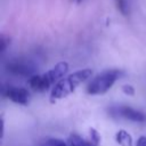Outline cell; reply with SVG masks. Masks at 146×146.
Wrapping results in <instances>:
<instances>
[{
    "label": "cell",
    "mask_w": 146,
    "mask_h": 146,
    "mask_svg": "<svg viewBox=\"0 0 146 146\" xmlns=\"http://www.w3.org/2000/svg\"><path fill=\"white\" fill-rule=\"evenodd\" d=\"M91 74L92 71L90 68H84L72 73L66 78H63L55 84L51 91V102H56L72 94L81 83L88 80L91 76Z\"/></svg>",
    "instance_id": "cell-1"
},
{
    "label": "cell",
    "mask_w": 146,
    "mask_h": 146,
    "mask_svg": "<svg viewBox=\"0 0 146 146\" xmlns=\"http://www.w3.org/2000/svg\"><path fill=\"white\" fill-rule=\"evenodd\" d=\"M67 71L68 64L66 62H59L46 73L31 76L27 82L34 91H44L49 89V87H51L54 83L60 81L62 78L67 73Z\"/></svg>",
    "instance_id": "cell-2"
},
{
    "label": "cell",
    "mask_w": 146,
    "mask_h": 146,
    "mask_svg": "<svg viewBox=\"0 0 146 146\" xmlns=\"http://www.w3.org/2000/svg\"><path fill=\"white\" fill-rule=\"evenodd\" d=\"M122 74L123 72L120 70H107L99 73L88 84L87 92L89 95H103L107 92Z\"/></svg>",
    "instance_id": "cell-3"
},
{
    "label": "cell",
    "mask_w": 146,
    "mask_h": 146,
    "mask_svg": "<svg viewBox=\"0 0 146 146\" xmlns=\"http://www.w3.org/2000/svg\"><path fill=\"white\" fill-rule=\"evenodd\" d=\"M6 68L9 73L19 76H33L35 72V65L27 59L13 58L6 64Z\"/></svg>",
    "instance_id": "cell-4"
},
{
    "label": "cell",
    "mask_w": 146,
    "mask_h": 146,
    "mask_svg": "<svg viewBox=\"0 0 146 146\" xmlns=\"http://www.w3.org/2000/svg\"><path fill=\"white\" fill-rule=\"evenodd\" d=\"M108 112L111 113L112 116L122 117V119H125L132 122H145L146 121V115L143 112L137 111L129 106H124V105L113 106L108 110Z\"/></svg>",
    "instance_id": "cell-5"
},
{
    "label": "cell",
    "mask_w": 146,
    "mask_h": 146,
    "mask_svg": "<svg viewBox=\"0 0 146 146\" xmlns=\"http://www.w3.org/2000/svg\"><path fill=\"white\" fill-rule=\"evenodd\" d=\"M2 95L3 97L10 99L11 102L19 104V105H27L30 100V94L24 88H16L13 86L2 87Z\"/></svg>",
    "instance_id": "cell-6"
},
{
    "label": "cell",
    "mask_w": 146,
    "mask_h": 146,
    "mask_svg": "<svg viewBox=\"0 0 146 146\" xmlns=\"http://www.w3.org/2000/svg\"><path fill=\"white\" fill-rule=\"evenodd\" d=\"M115 140L120 146H132V137L125 130H119L115 135Z\"/></svg>",
    "instance_id": "cell-7"
},
{
    "label": "cell",
    "mask_w": 146,
    "mask_h": 146,
    "mask_svg": "<svg viewBox=\"0 0 146 146\" xmlns=\"http://www.w3.org/2000/svg\"><path fill=\"white\" fill-rule=\"evenodd\" d=\"M67 144H68V146H95L91 141L86 140V139H83L82 137H80L79 135H75V133H72L68 137Z\"/></svg>",
    "instance_id": "cell-8"
},
{
    "label": "cell",
    "mask_w": 146,
    "mask_h": 146,
    "mask_svg": "<svg viewBox=\"0 0 146 146\" xmlns=\"http://www.w3.org/2000/svg\"><path fill=\"white\" fill-rule=\"evenodd\" d=\"M40 146H68V144L58 138H46L40 141Z\"/></svg>",
    "instance_id": "cell-9"
},
{
    "label": "cell",
    "mask_w": 146,
    "mask_h": 146,
    "mask_svg": "<svg viewBox=\"0 0 146 146\" xmlns=\"http://www.w3.org/2000/svg\"><path fill=\"white\" fill-rule=\"evenodd\" d=\"M90 141L95 145V146H98V144H99V141H100V136H99V133L94 129V128H90Z\"/></svg>",
    "instance_id": "cell-10"
},
{
    "label": "cell",
    "mask_w": 146,
    "mask_h": 146,
    "mask_svg": "<svg viewBox=\"0 0 146 146\" xmlns=\"http://www.w3.org/2000/svg\"><path fill=\"white\" fill-rule=\"evenodd\" d=\"M116 3H117V9L123 15H127L128 14V5H127V1L125 0H116Z\"/></svg>",
    "instance_id": "cell-11"
},
{
    "label": "cell",
    "mask_w": 146,
    "mask_h": 146,
    "mask_svg": "<svg viewBox=\"0 0 146 146\" xmlns=\"http://www.w3.org/2000/svg\"><path fill=\"white\" fill-rule=\"evenodd\" d=\"M122 91H123L125 95H128V96H133V95H135V89H133V87L130 86V84L123 86V87H122Z\"/></svg>",
    "instance_id": "cell-12"
},
{
    "label": "cell",
    "mask_w": 146,
    "mask_h": 146,
    "mask_svg": "<svg viewBox=\"0 0 146 146\" xmlns=\"http://www.w3.org/2000/svg\"><path fill=\"white\" fill-rule=\"evenodd\" d=\"M0 42H1V52H3V51L6 50V48H7V44L9 43V40H8V39H6V38L2 35V36H1V41H0Z\"/></svg>",
    "instance_id": "cell-13"
},
{
    "label": "cell",
    "mask_w": 146,
    "mask_h": 146,
    "mask_svg": "<svg viewBox=\"0 0 146 146\" xmlns=\"http://www.w3.org/2000/svg\"><path fill=\"white\" fill-rule=\"evenodd\" d=\"M136 146H146V137L145 136H140L137 140Z\"/></svg>",
    "instance_id": "cell-14"
},
{
    "label": "cell",
    "mask_w": 146,
    "mask_h": 146,
    "mask_svg": "<svg viewBox=\"0 0 146 146\" xmlns=\"http://www.w3.org/2000/svg\"><path fill=\"white\" fill-rule=\"evenodd\" d=\"M75 1H76V2H78V3H80V2H81V1H82V0H75Z\"/></svg>",
    "instance_id": "cell-15"
}]
</instances>
